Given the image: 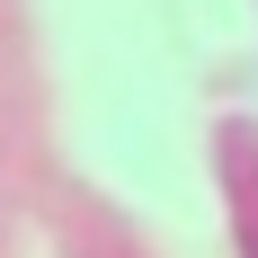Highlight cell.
Wrapping results in <instances>:
<instances>
[]
</instances>
